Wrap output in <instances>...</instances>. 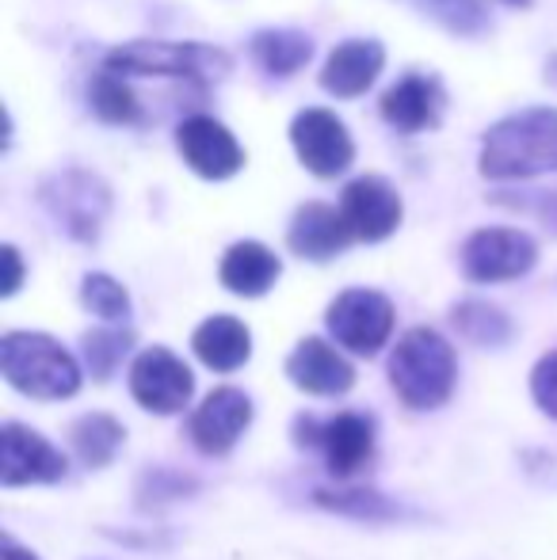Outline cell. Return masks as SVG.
Returning <instances> with one entry per match:
<instances>
[{
	"label": "cell",
	"mask_w": 557,
	"mask_h": 560,
	"mask_svg": "<svg viewBox=\"0 0 557 560\" xmlns=\"http://www.w3.org/2000/svg\"><path fill=\"white\" fill-rule=\"evenodd\" d=\"M386 377L390 389L409 412H436L454 397L459 354H454L451 339L439 336L436 328H409L390 351Z\"/></svg>",
	"instance_id": "obj_1"
},
{
	"label": "cell",
	"mask_w": 557,
	"mask_h": 560,
	"mask_svg": "<svg viewBox=\"0 0 557 560\" xmlns=\"http://www.w3.org/2000/svg\"><path fill=\"white\" fill-rule=\"evenodd\" d=\"M477 164L485 179H535L557 172V112L531 107L500 118L485 133Z\"/></svg>",
	"instance_id": "obj_2"
},
{
	"label": "cell",
	"mask_w": 557,
	"mask_h": 560,
	"mask_svg": "<svg viewBox=\"0 0 557 560\" xmlns=\"http://www.w3.org/2000/svg\"><path fill=\"white\" fill-rule=\"evenodd\" d=\"M0 374L15 393L46 405L77 397L84 382V366L77 362V354L46 332L0 336Z\"/></svg>",
	"instance_id": "obj_3"
},
{
	"label": "cell",
	"mask_w": 557,
	"mask_h": 560,
	"mask_svg": "<svg viewBox=\"0 0 557 560\" xmlns=\"http://www.w3.org/2000/svg\"><path fill=\"white\" fill-rule=\"evenodd\" d=\"M294 446L302 450H321L325 469L336 480H356L367 465L374 462L379 450V431L374 420L363 412H336L328 420L317 416H298L294 420Z\"/></svg>",
	"instance_id": "obj_4"
},
{
	"label": "cell",
	"mask_w": 557,
	"mask_h": 560,
	"mask_svg": "<svg viewBox=\"0 0 557 560\" xmlns=\"http://www.w3.org/2000/svg\"><path fill=\"white\" fill-rule=\"evenodd\" d=\"M119 77H172V81L210 84L230 73V58L199 43H127L107 54V66Z\"/></svg>",
	"instance_id": "obj_5"
},
{
	"label": "cell",
	"mask_w": 557,
	"mask_h": 560,
	"mask_svg": "<svg viewBox=\"0 0 557 560\" xmlns=\"http://www.w3.org/2000/svg\"><path fill=\"white\" fill-rule=\"evenodd\" d=\"M394 302L379 290H367V287H356V290H344V294L333 298V305L325 310V328L344 351L351 354H379L382 347L390 343L394 336Z\"/></svg>",
	"instance_id": "obj_6"
},
{
	"label": "cell",
	"mask_w": 557,
	"mask_h": 560,
	"mask_svg": "<svg viewBox=\"0 0 557 560\" xmlns=\"http://www.w3.org/2000/svg\"><path fill=\"white\" fill-rule=\"evenodd\" d=\"M127 389L138 408L153 416H179L195 397V374L169 347H146L135 354Z\"/></svg>",
	"instance_id": "obj_7"
},
{
	"label": "cell",
	"mask_w": 557,
	"mask_h": 560,
	"mask_svg": "<svg viewBox=\"0 0 557 560\" xmlns=\"http://www.w3.org/2000/svg\"><path fill=\"white\" fill-rule=\"evenodd\" d=\"M256 405L237 385H218L187 412V439L202 457H225L253 428Z\"/></svg>",
	"instance_id": "obj_8"
},
{
	"label": "cell",
	"mask_w": 557,
	"mask_h": 560,
	"mask_svg": "<svg viewBox=\"0 0 557 560\" xmlns=\"http://www.w3.org/2000/svg\"><path fill=\"white\" fill-rule=\"evenodd\" d=\"M459 259L469 282H512L531 275V267L538 264V244L520 229L489 225L466 236Z\"/></svg>",
	"instance_id": "obj_9"
},
{
	"label": "cell",
	"mask_w": 557,
	"mask_h": 560,
	"mask_svg": "<svg viewBox=\"0 0 557 560\" xmlns=\"http://www.w3.org/2000/svg\"><path fill=\"white\" fill-rule=\"evenodd\" d=\"M69 472V457L46 435L20 420L0 423V485L4 488H35L58 485Z\"/></svg>",
	"instance_id": "obj_10"
},
{
	"label": "cell",
	"mask_w": 557,
	"mask_h": 560,
	"mask_svg": "<svg viewBox=\"0 0 557 560\" xmlns=\"http://www.w3.org/2000/svg\"><path fill=\"white\" fill-rule=\"evenodd\" d=\"M43 202L54 214V222L66 229L73 241H96L100 225L107 218V207H112V195L89 172H66V176L50 179L43 187Z\"/></svg>",
	"instance_id": "obj_11"
},
{
	"label": "cell",
	"mask_w": 557,
	"mask_h": 560,
	"mask_svg": "<svg viewBox=\"0 0 557 560\" xmlns=\"http://www.w3.org/2000/svg\"><path fill=\"white\" fill-rule=\"evenodd\" d=\"M290 145H294L298 161L321 179L340 176L351 164V156H356L348 126L333 112H325V107H305V112H298V118L290 122Z\"/></svg>",
	"instance_id": "obj_12"
},
{
	"label": "cell",
	"mask_w": 557,
	"mask_h": 560,
	"mask_svg": "<svg viewBox=\"0 0 557 560\" xmlns=\"http://www.w3.org/2000/svg\"><path fill=\"white\" fill-rule=\"evenodd\" d=\"M287 377L305 397H344L356 385V366L344 359L340 347H333L321 336L298 339V347L287 354Z\"/></svg>",
	"instance_id": "obj_13"
},
{
	"label": "cell",
	"mask_w": 557,
	"mask_h": 560,
	"mask_svg": "<svg viewBox=\"0 0 557 560\" xmlns=\"http://www.w3.org/2000/svg\"><path fill=\"white\" fill-rule=\"evenodd\" d=\"M176 145L202 179H230L245 164V149L237 145V138L210 115H187L176 126Z\"/></svg>",
	"instance_id": "obj_14"
},
{
	"label": "cell",
	"mask_w": 557,
	"mask_h": 560,
	"mask_svg": "<svg viewBox=\"0 0 557 560\" xmlns=\"http://www.w3.org/2000/svg\"><path fill=\"white\" fill-rule=\"evenodd\" d=\"M340 214L348 222L351 236L367 244H379L402 225V195L379 176H359L344 187Z\"/></svg>",
	"instance_id": "obj_15"
},
{
	"label": "cell",
	"mask_w": 557,
	"mask_h": 560,
	"mask_svg": "<svg viewBox=\"0 0 557 560\" xmlns=\"http://www.w3.org/2000/svg\"><path fill=\"white\" fill-rule=\"evenodd\" d=\"M446 112V92L436 77L405 73L394 89L382 96V118L402 133L436 130Z\"/></svg>",
	"instance_id": "obj_16"
},
{
	"label": "cell",
	"mask_w": 557,
	"mask_h": 560,
	"mask_svg": "<svg viewBox=\"0 0 557 560\" xmlns=\"http://www.w3.org/2000/svg\"><path fill=\"white\" fill-rule=\"evenodd\" d=\"M351 236L348 222H344L340 207H328V202H305L298 207V214L290 218L287 229V244L294 256L313 259V264H328L340 252H348Z\"/></svg>",
	"instance_id": "obj_17"
},
{
	"label": "cell",
	"mask_w": 557,
	"mask_h": 560,
	"mask_svg": "<svg viewBox=\"0 0 557 560\" xmlns=\"http://www.w3.org/2000/svg\"><path fill=\"white\" fill-rule=\"evenodd\" d=\"M382 66H386V50L379 38H348L328 54L325 69H321V84L336 100H356L379 81Z\"/></svg>",
	"instance_id": "obj_18"
},
{
	"label": "cell",
	"mask_w": 557,
	"mask_h": 560,
	"mask_svg": "<svg viewBox=\"0 0 557 560\" xmlns=\"http://www.w3.org/2000/svg\"><path fill=\"white\" fill-rule=\"evenodd\" d=\"M192 351L214 374H233L253 359V332L245 320L230 317V313H214L192 332Z\"/></svg>",
	"instance_id": "obj_19"
},
{
	"label": "cell",
	"mask_w": 557,
	"mask_h": 560,
	"mask_svg": "<svg viewBox=\"0 0 557 560\" xmlns=\"http://www.w3.org/2000/svg\"><path fill=\"white\" fill-rule=\"evenodd\" d=\"M282 264L279 256L260 241H237L225 248L222 264H218V279L230 294L237 298H264L279 282Z\"/></svg>",
	"instance_id": "obj_20"
},
{
	"label": "cell",
	"mask_w": 557,
	"mask_h": 560,
	"mask_svg": "<svg viewBox=\"0 0 557 560\" xmlns=\"http://www.w3.org/2000/svg\"><path fill=\"white\" fill-rule=\"evenodd\" d=\"M127 443V428L112 412H84L69 423V450L84 469H104L119 457Z\"/></svg>",
	"instance_id": "obj_21"
},
{
	"label": "cell",
	"mask_w": 557,
	"mask_h": 560,
	"mask_svg": "<svg viewBox=\"0 0 557 560\" xmlns=\"http://www.w3.org/2000/svg\"><path fill=\"white\" fill-rule=\"evenodd\" d=\"M313 503L333 515L356 518V523H397L409 511L397 500H390L379 488H363V485H340V488H317L313 492Z\"/></svg>",
	"instance_id": "obj_22"
},
{
	"label": "cell",
	"mask_w": 557,
	"mask_h": 560,
	"mask_svg": "<svg viewBox=\"0 0 557 560\" xmlns=\"http://www.w3.org/2000/svg\"><path fill=\"white\" fill-rule=\"evenodd\" d=\"M248 54H253V61L268 77H290L310 61L313 43H310V35H302V31L279 27V31H260V35H253Z\"/></svg>",
	"instance_id": "obj_23"
},
{
	"label": "cell",
	"mask_w": 557,
	"mask_h": 560,
	"mask_svg": "<svg viewBox=\"0 0 557 560\" xmlns=\"http://www.w3.org/2000/svg\"><path fill=\"white\" fill-rule=\"evenodd\" d=\"M451 320L459 328V336L477 347H504L515 332L508 313L489 302H459L451 310Z\"/></svg>",
	"instance_id": "obj_24"
},
{
	"label": "cell",
	"mask_w": 557,
	"mask_h": 560,
	"mask_svg": "<svg viewBox=\"0 0 557 560\" xmlns=\"http://www.w3.org/2000/svg\"><path fill=\"white\" fill-rule=\"evenodd\" d=\"M130 347H135V332H130V328H119V325L92 328V332H84V339H81L84 370H89L96 382H107V377L123 366V359L130 354Z\"/></svg>",
	"instance_id": "obj_25"
},
{
	"label": "cell",
	"mask_w": 557,
	"mask_h": 560,
	"mask_svg": "<svg viewBox=\"0 0 557 560\" xmlns=\"http://www.w3.org/2000/svg\"><path fill=\"white\" fill-rule=\"evenodd\" d=\"M195 492H199V480H195L192 472L169 469V465H153V469H146L138 477V488H135L141 511H156V508H164V503H179Z\"/></svg>",
	"instance_id": "obj_26"
},
{
	"label": "cell",
	"mask_w": 557,
	"mask_h": 560,
	"mask_svg": "<svg viewBox=\"0 0 557 560\" xmlns=\"http://www.w3.org/2000/svg\"><path fill=\"white\" fill-rule=\"evenodd\" d=\"M81 305L92 317L107 320V325H123L130 317V294L119 279L104 271H92L81 279Z\"/></svg>",
	"instance_id": "obj_27"
},
{
	"label": "cell",
	"mask_w": 557,
	"mask_h": 560,
	"mask_svg": "<svg viewBox=\"0 0 557 560\" xmlns=\"http://www.w3.org/2000/svg\"><path fill=\"white\" fill-rule=\"evenodd\" d=\"M89 100H92V112L104 118V122H138V115H141L138 96L130 92L127 77L112 73V69H104V73L92 81Z\"/></svg>",
	"instance_id": "obj_28"
},
{
	"label": "cell",
	"mask_w": 557,
	"mask_h": 560,
	"mask_svg": "<svg viewBox=\"0 0 557 560\" xmlns=\"http://www.w3.org/2000/svg\"><path fill=\"white\" fill-rule=\"evenodd\" d=\"M423 8L454 35H481L485 31V15L477 0H423Z\"/></svg>",
	"instance_id": "obj_29"
},
{
	"label": "cell",
	"mask_w": 557,
	"mask_h": 560,
	"mask_svg": "<svg viewBox=\"0 0 557 560\" xmlns=\"http://www.w3.org/2000/svg\"><path fill=\"white\" fill-rule=\"evenodd\" d=\"M531 397H535L538 412L557 423V351H546L535 362V370H531Z\"/></svg>",
	"instance_id": "obj_30"
},
{
	"label": "cell",
	"mask_w": 557,
	"mask_h": 560,
	"mask_svg": "<svg viewBox=\"0 0 557 560\" xmlns=\"http://www.w3.org/2000/svg\"><path fill=\"white\" fill-rule=\"evenodd\" d=\"M4 282H0V298H12L15 290H20V282H23V259H20V252L12 248V244H4Z\"/></svg>",
	"instance_id": "obj_31"
},
{
	"label": "cell",
	"mask_w": 557,
	"mask_h": 560,
	"mask_svg": "<svg viewBox=\"0 0 557 560\" xmlns=\"http://www.w3.org/2000/svg\"><path fill=\"white\" fill-rule=\"evenodd\" d=\"M0 560H38V553L27 546H20L12 534H4V538H0Z\"/></svg>",
	"instance_id": "obj_32"
},
{
	"label": "cell",
	"mask_w": 557,
	"mask_h": 560,
	"mask_svg": "<svg viewBox=\"0 0 557 560\" xmlns=\"http://www.w3.org/2000/svg\"><path fill=\"white\" fill-rule=\"evenodd\" d=\"M546 77H550V81H554V89H557V54H554V61H550V66H546Z\"/></svg>",
	"instance_id": "obj_33"
},
{
	"label": "cell",
	"mask_w": 557,
	"mask_h": 560,
	"mask_svg": "<svg viewBox=\"0 0 557 560\" xmlns=\"http://www.w3.org/2000/svg\"><path fill=\"white\" fill-rule=\"evenodd\" d=\"M504 4H527V0H504Z\"/></svg>",
	"instance_id": "obj_34"
}]
</instances>
